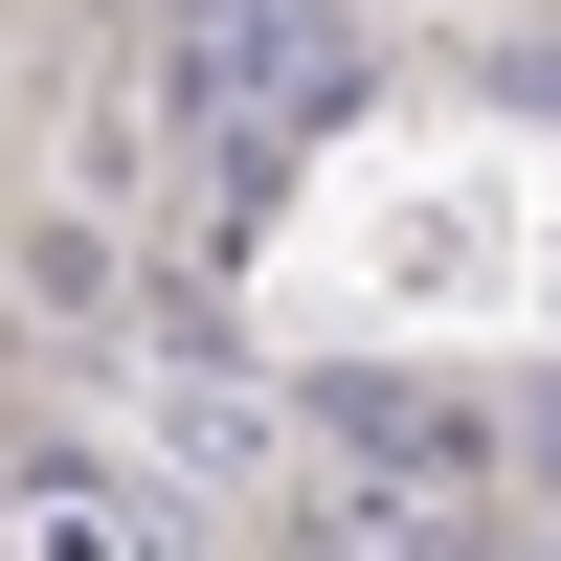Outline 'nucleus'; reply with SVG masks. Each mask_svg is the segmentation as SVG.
<instances>
[{"mask_svg": "<svg viewBox=\"0 0 561 561\" xmlns=\"http://www.w3.org/2000/svg\"><path fill=\"white\" fill-rule=\"evenodd\" d=\"M314 561H472V539H449L427 494H337V517H314Z\"/></svg>", "mask_w": 561, "mask_h": 561, "instance_id": "2", "label": "nucleus"}, {"mask_svg": "<svg viewBox=\"0 0 561 561\" xmlns=\"http://www.w3.org/2000/svg\"><path fill=\"white\" fill-rule=\"evenodd\" d=\"M314 90H337V0H180V113L225 158H270Z\"/></svg>", "mask_w": 561, "mask_h": 561, "instance_id": "1", "label": "nucleus"}]
</instances>
